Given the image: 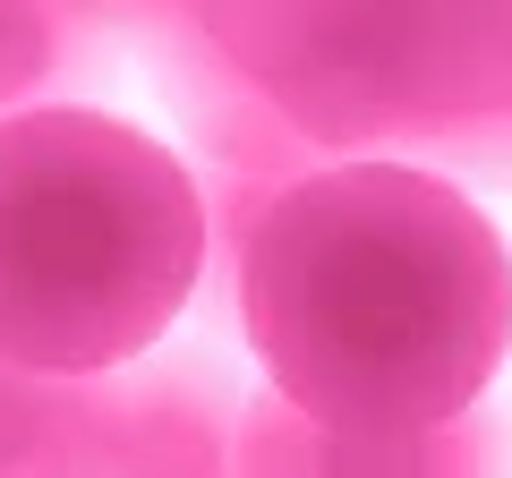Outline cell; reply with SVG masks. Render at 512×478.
<instances>
[{
  "label": "cell",
  "instance_id": "cell-1",
  "mask_svg": "<svg viewBox=\"0 0 512 478\" xmlns=\"http://www.w3.org/2000/svg\"><path fill=\"white\" fill-rule=\"evenodd\" d=\"M239 342L325 427L453 419L512 350V248L461 180L342 154L265 197L239 248Z\"/></svg>",
  "mask_w": 512,
  "mask_h": 478
},
{
  "label": "cell",
  "instance_id": "cell-2",
  "mask_svg": "<svg viewBox=\"0 0 512 478\" xmlns=\"http://www.w3.org/2000/svg\"><path fill=\"white\" fill-rule=\"evenodd\" d=\"M205 197L188 154L86 103L0 120V359L103 376L197 308Z\"/></svg>",
  "mask_w": 512,
  "mask_h": 478
},
{
  "label": "cell",
  "instance_id": "cell-3",
  "mask_svg": "<svg viewBox=\"0 0 512 478\" xmlns=\"http://www.w3.org/2000/svg\"><path fill=\"white\" fill-rule=\"evenodd\" d=\"M197 26L333 163L512 188V0H214Z\"/></svg>",
  "mask_w": 512,
  "mask_h": 478
},
{
  "label": "cell",
  "instance_id": "cell-4",
  "mask_svg": "<svg viewBox=\"0 0 512 478\" xmlns=\"http://www.w3.org/2000/svg\"><path fill=\"white\" fill-rule=\"evenodd\" d=\"M248 385L214 333L146 342L103 368V478H239Z\"/></svg>",
  "mask_w": 512,
  "mask_h": 478
},
{
  "label": "cell",
  "instance_id": "cell-5",
  "mask_svg": "<svg viewBox=\"0 0 512 478\" xmlns=\"http://www.w3.org/2000/svg\"><path fill=\"white\" fill-rule=\"evenodd\" d=\"M239 478H512V444L487 410L427 427H325L256 385L239 419Z\"/></svg>",
  "mask_w": 512,
  "mask_h": 478
},
{
  "label": "cell",
  "instance_id": "cell-6",
  "mask_svg": "<svg viewBox=\"0 0 512 478\" xmlns=\"http://www.w3.org/2000/svg\"><path fill=\"white\" fill-rule=\"evenodd\" d=\"M154 69H163L171 86V111H180L188 129V154H197L205 171H248V180H299V171L333 163V154H316L308 137L291 129L274 111V94L256 86L248 69H239L231 52H222L205 26H188V35L154 43Z\"/></svg>",
  "mask_w": 512,
  "mask_h": 478
},
{
  "label": "cell",
  "instance_id": "cell-7",
  "mask_svg": "<svg viewBox=\"0 0 512 478\" xmlns=\"http://www.w3.org/2000/svg\"><path fill=\"white\" fill-rule=\"evenodd\" d=\"M0 478H103V376L0 359Z\"/></svg>",
  "mask_w": 512,
  "mask_h": 478
},
{
  "label": "cell",
  "instance_id": "cell-8",
  "mask_svg": "<svg viewBox=\"0 0 512 478\" xmlns=\"http://www.w3.org/2000/svg\"><path fill=\"white\" fill-rule=\"evenodd\" d=\"M94 26L69 0H0V120L94 77Z\"/></svg>",
  "mask_w": 512,
  "mask_h": 478
},
{
  "label": "cell",
  "instance_id": "cell-9",
  "mask_svg": "<svg viewBox=\"0 0 512 478\" xmlns=\"http://www.w3.org/2000/svg\"><path fill=\"white\" fill-rule=\"evenodd\" d=\"M69 9L94 26V35H137V43L154 52V43L188 35V26H197L214 0H69Z\"/></svg>",
  "mask_w": 512,
  "mask_h": 478
}]
</instances>
